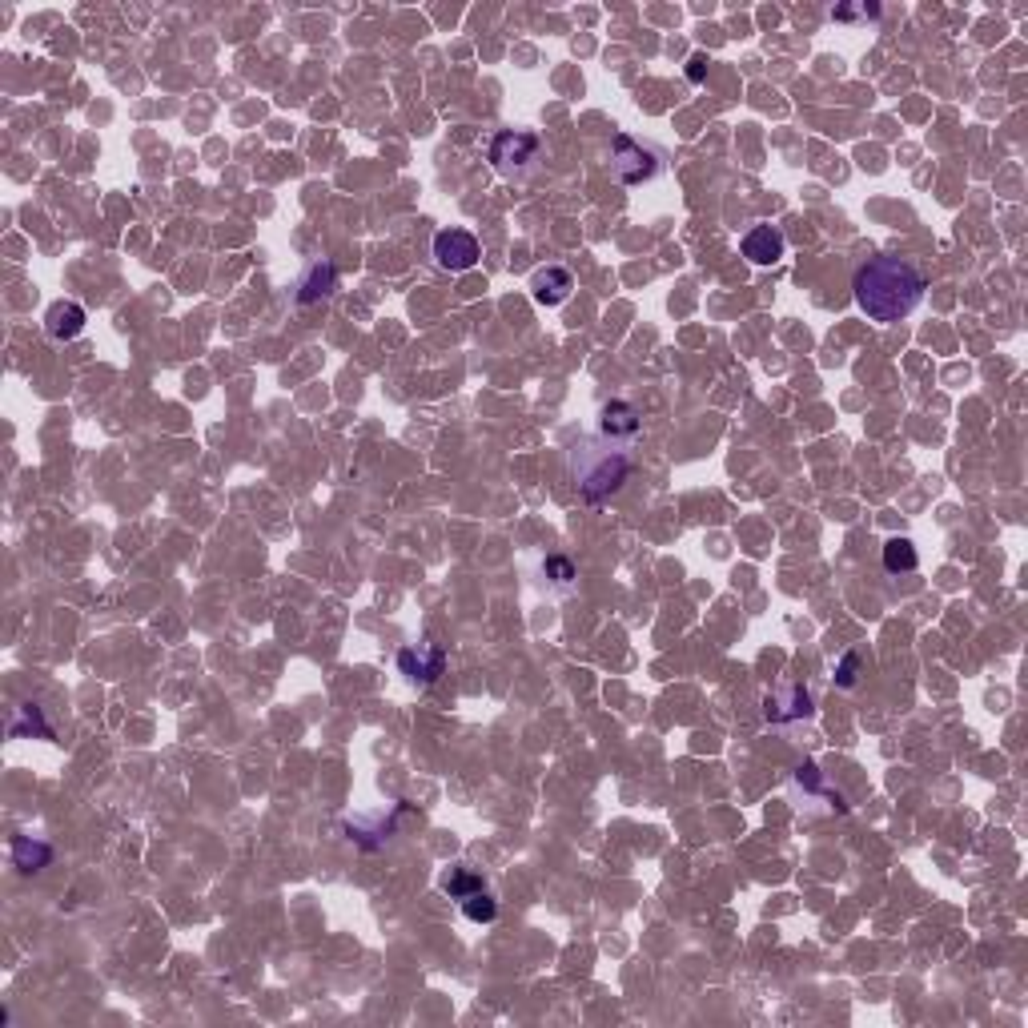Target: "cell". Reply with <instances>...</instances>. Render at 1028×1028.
I'll list each match as a JSON object with an SVG mask.
<instances>
[{
  "mask_svg": "<svg viewBox=\"0 0 1028 1028\" xmlns=\"http://www.w3.org/2000/svg\"><path fill=\"white\" fill-rule=\"evenodd\" d=\"M924 290H928V282H924L920 266L908 262V257H896V253L872 257V262H864L852 278L856 306L880 326H892V322L908 318L920 306Z\"/></svg>",
  "mask_w": 1028,
  "mask_h": 1028,
  "instance_id": "cell-1",
  "label": "cell"
},
{
  "mask_svg": "<svg viewBox=\"0 0 1028 1028\" xmlns=\"http://www.w3.org/2000/svg\"><path fill=\"white\" fill-rule=\"evenodd\" d=\"M575 474H579V490H583V502L591 506H603L631 474V458L623 450H595V446H583L575 450Z\"/></svg>",
  "mask_w": 1028,
  "mask_h": 1028,
  "instance_id": "cell-2",
  "label": "cell"
},
{
  "mask_svg": "<svg viewBox=\"0 0 1028 1028\" xmlns=\"http://www.w3.org/2000/svg\"><path fill=\"white\" fill-rule=\"evenodd\" d=\"M659 173V153L647 149L643 141L627 137V133H615L611 141V177L619 185H643Z\"/></svg>",
  "mask_w": 1028,
  "mask_h": 1028,
  "instance_id": "cell-3",
  "label": "cell"
},
{
  "mask_svg": "<svg viewBox=\"0 0 1028 1028\" xmlns=\"http://www.w3.org/2000/svg\"><path fill=\"white\" fill-rule=\"evenodd\" d=\"M434 257H438L442 270L466 274V270L478 266L482 249H478V237H474V233H466V229H442V233L434 237Z\"/></svg>",
  "mask_w": 1028,
  "mask_h": 1028,
  "instance_id": "cell-4",
  "label": "cell"
},
{
  "mask_svg": "<svg viewBox=\"0 0 1028 1028\" xmlns=\"http://www.w3.org/2000/svg\"><path fill=\"white\" fill-rule=\"evenodd\" d=\"M535 153H539V137H535V133H523V129H502V133L490 141V165H494V169H519V165H527Z\"/></svg>",
  "mask_w": 1028,
  "mask_h": 1028,
  "instance_id": "cell-5",
  "label": "cell"
},
{
  "mask_svg": "<svg viewBox=\"0 0 1028 1028\" xmlns=\"http://www.w3.org/2000/svg\"><path fill=\"white\" fill-rule=\"evenodd\" d=\"M784 249H788V241H784V233L776 225H755L743 237V257L751 266H776L784 257Z\"/></svg>",
  "mask_w": 1028,
  "mask_h": 1028,
  "instance_id": "cell-6",
  "label": "cell"
},
{
  "mask_svg": "<svg viewBox=\"0 0 1028 1028\" xmlns=\"http://www.w3.org/2000/svg\"><path fill=\"white\" fill-rule=\"evenodd\" d=\"M398 667H402V675H410V679H422V683H434L442 671H446V651L442 647H418V651H398Z\"/></svg>",
  "mask_w": 1028,
  "mask_h": 1028,
  "instance_id": "cell-7",
  "label": "cell"
},
{
  "mask_svg": "<svg viewBox=\"0 0 1028 1028\" xmlns=\"http://www.w3.org/2000/svg\"><path fill=\"white\" fill-rule=\"evenodd\" d=\"M531 290H535V302H539V306H563V302L571 298V290H575V278H571V270H563V266H547V270L535 274Z\"/></svg>",
  "mask_w": 1028,
  "mask_h": 1028,
  "instance_id": "cell-8",
  "label": "cell"
},
{
  "mask_svg": "<svg viewBox=\"0 0 1028 1028\" xmlns=\"http://www.w3.org/2000/svg\"><path fill=\"white\" fill-rule=\"evenodd\" d=\"M599 430L603 438H623V442H635L639 438V414L631 402H607L603 406V418H599Z\"/></svg>",
  "mask_w": 1028,
  "mask_h": 1028,
  "instance_id": "cell-9",
  "label": "cell"
},
{
  "mask_svg": "<svg viewBox=\"0 0 1028 1028\" xmlns=\"http://www.w3.org/2000/svg\"><path fill=\"white\" fill-rule=\"evenodd\" d=\"M85 310L77 302H53L49 314H45V330L57 338V342H73L81 330H85Z\"/></svg>",
  "mask_w": 1028,
  "mask_h": 1028,
  "instance_id": "cell-10",
  "label": "cell"
},
{
  "mask_svg": "<svg viewBox=\"0 0 1028 1028\" xmlns=\"http://www.w3.org/2000/svg\"><path fill=\"white\" fill-rule=\"evenodd\" d=\"M334 290H338V266H334V262H318V266H310V274L302 278L298 302L310 306V302H318V298H330Z\"/></svg>",
  "mask_w": 1028,
  "mask_h": 1028,
  "instance_id": "cell-11",
  "label": "cell"
},
{
  "mask_svg": "<svg viewBox=\"0 0 1028 1028\" xmlns=\"http://www.w3.org/2000/svg\"><path fill=\"white\" fill-rule=\"evenodd\" d=\"M49 860H53V848L45 840H33V836H17L13 840V864L21 872H41Z\"/></svg>",
  "mask_w": 1028,
  "mask_h": 1028,
  "instance_id": "cell-12",
  "label": "cell"
},
{
  "mask_svg": "<svg viewBox=\"0 0 1028 1028\" xmlns=\"http://www.w3.org/2000/svg\"><path fill=\"white\" fill-rule=\"evenodd\" d=\"M884 567L892 575H912L920 567V555H916V543L912 539H888L884 543Z\"/></svg>",
  "mask_w": 1028,
  "mask_h": 1028,
  "instance_id": "cell-13",
  "label": "cell"
},
{
  "mask_svg": "<svg viewBox=\"0 0 1028 1028\" xmlns=\"http://www.w3.org/2000/svg\"><path fill=\"white\" fill-rule=\"evenodd\" d=\"M458 908H462V916H466L470 924H490V920L498 916V900H494L486 888H478V892H470L466 900H458Z\"/></svg>",
  "mask_w": 1028,
  "mask_h": 1028,
  "instance_id": "cell-14",
  "label": "cell"
},
{
  "mask_svg": "<svg viewBox=\"0 0 1028 1028\" xmlns=\"http://www.w3.org/2000/svg\"><path fill=\"white\" fill-rule=\"evenodd\" d=\"M442 888H446V896H450V900H466L470 892H478V888H486V884H482V876H478V872H470V868H454V872L442 880Z\"/></svg>",
  "mask_w": 1028,
  "mask_h": 1028,
  "instance_id": "cell-15",
  "label": "cell"
},
{
  "mask_svg": "<svg viewBox=\"0 0 1028 1028\" xmlns=\"http://www.w3.org/2000/svg\"><path fill=\"white\" fill-rule=\"evenodd\" d=\"M25 731H37L41 739H53V727L41 719V707H33V703H25V707H21V719L9 723V735H25Z\"/></svg>",
  "mask_w": 1028,
  "mask_h": 1028,
  "instance_id": "cell-16",
  "label": "cell"
},
{
  "mask_svg": "<svg viewBox=\"0 0 1028 1028\" xmlns=\"http://www.w3.org/2000/svg\"><path fill=\"white\" fill-rule=\"evenodd\" d=\"M800 715H812V695H808L804 687H792V707L767 715V719H771V723H784V719H800Z\"/></svg>",
  "mask_w": 1028,
  "mask_h": 1028,
  "instance_id": "cell-17",
  "label": "cell"
},
{
  "mask_svg": "<svg viewBox=\"0 0 1028 1028\" xmlns=\"http://www.w3.org/2000/svg\"><path fill=\"white\" fill-rule=\"evenodd\" d=\"M543 575H547L551 583L567 587V583L575 579V563H571V559H563V555H555V559H547V563H543Z\"/></svg>",
  "mask_w": 1028,
  "mask_h": 1028,
  "instance_id": "cell-18",
  "label": "cell"
},
{
  "mask_svg": "<svg viewBox=\"0 0 1028 1028\" xmlns=\"http://www.w3.org/2000/svg\"><path fill=\"white\" fill-rule=\"evenodd\" d=\"M856 683H860V655L848 651L840 659V667H836V687H856Z\"/></svg>",
  "mask_w": 1028,
  "mask_h": 1028,
  "instance_id": "cell-19",
  "label": "cell"
},
{
  "mask_svg": "<svg viewBox=\"0 0 1028 1028\" xmlns=\"http://www.w3.org/2000/svg\"><path fill=\"white\" fill-rule=\"evenodd\" d=\"M703 77H707V57L695 53V57L687 61V81H691V85H703Z\"/></svg>",
  "mask_w": 1028,
  "mask_h": 1028,
  "instance_id": "cell-20",
  "label": "cell"
},
{
  "mask_svg": "<svg viewBox=\"0 0 1028 1028\" xmlns=\"http://www.w3.org/2000/svg\"><path fill=\"white\" fill-rule=\"evenodd\" d=\"M880 9L876 5H868V9H832V17L836 21H852V17H876Z\"/></svg>",
  "mask_w": 1028,
  "mask_h": 1028,
  "instance_id": "cell-21",
  "label": "cell"
}]
</instances>
